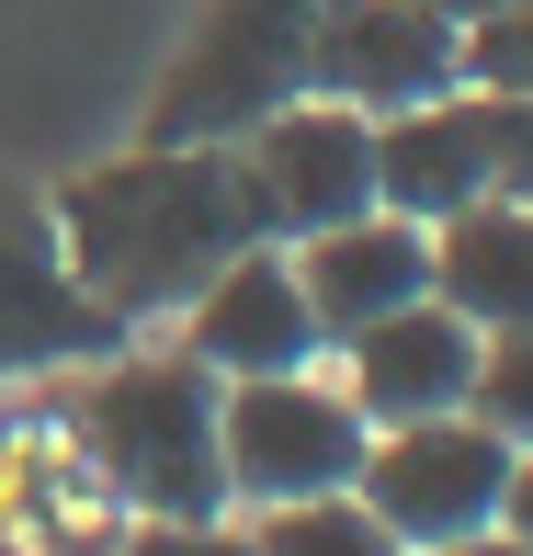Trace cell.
Wrapping results in <instances>:
<instances>
[{"mask_svg":"<svg viewBox=\"0 0 533 556\" xmlns=\"http://www.w3.org/2000/svg\"><path fill=\"white\" fill-rule=\"evenodd\" d=\"M307 91L352 114H409L466 91V23L420 12V0H318L307 35Z\"/></svg>","mask_w":533,"mask_h":556,"instance_id":"obj_8","label":"cell"},{"mask_svg":"<svg viewBox=\"0 0 533 556\" xmlns=\"http://www.w3.org/2000/svg\"><path fill=\"white\" fill-rule=\"evenodd\" d=\"M114 556H250V545H239V511H227V522H125Z\"/></svg>","mask_w":533,"mask_h":556,"instance_id":"obj_18","label":"cell"},{"mask_svg":"<svg viewBox=\"0 0 533 556\" xmlns=\"http://www.w3.org/2000/svg\"><path fill=\"white\" fill-rule=\"evenodd\" d=\"M295 285L318 307V341H352V330H375V318L431 295V227L364 205V216L318 227V239H295Z\"/></svg>","mask_w":533,"mask_h":556,"instance_id":"obj_13","label":"cell"},{"mask_svg":"<svg viewBox=\"0 0 533 556\" xmlns=\"http://www.w3.org/2000/svg\"><path fill=\"white\" fill-rule=\"evenodd\" d=\"M431 295L466 330H533V205L488 193V205L431 227Z\"/></svg>","mask_w":533,"mask_h":556,"instance_id":"obj_14","label":"cell"},{"mask_svg":"<svg viewBox=\"0 0 533 556\" xmlns=\"http://www.w3.org/2000/svg\"><path fill=\"white\" fill-rule=\"evenodd\" d=\"M58 432L80 443V466L114 489L125 522H227V454H216V375L182 341L91 352L46 387Z\"/></svg>","mask_w":533,"mask_h":556,"instance_id":"obj_2","label":"cell"},{"mask_svg":"<svg viewBox=\"0 0 533 556\" xmlns=\"http://www.w3.org/2000/svg\"><path fill=\"white\" fill-rule=\"evenodd\" d=\"M46 216H58V250H68V273H80V295L125 341L170 330V318L262 239L239 160H227V148H160V137H137L125 160H91L80 182H58Z\"/></svg>","mask_w":533,"mask_h":556,"instance_id":"obj_1","label":"cell"},{"mask_svg":"<svg viewBox=\"0 0 533 556\" xmlns=\"http://www.w3.org/2000/svg\"><path fill=\"white\" fill-rule=\"evenodd\" d=\"M499 522L533 545V454H511V489H499Z\"/></svg>","mask_w":533,"mask_h":556,"instance_id":"obj_20","label":"cell"},{"mask_svg":"<svg viewBox=\"0 0 533 556\" xmlns=\"http://www.w3.org/2000/svg\"><path fill=\"white\" fill-rule=\"evenodd\" d=\"M466 91H488V103L533 91V0H511V12H488V23H466Z\"/></svg>","mask_w":533,"mask_h":556,"instance_id":"obj_17","label":"cell"},{"mask_svg":"<svg viewBox=\"0 0 533 556\" xmlns=\"http://www.w3.org/2000/svg\"><path fill=\"white\" fill-rule=\"evenodd\" d=\"M227 160H239V182H250L262 239H284V250L375 205V114L318 103V91H295L284 114H262Z\"/></svg>","mask_w":533,"mask_h":556,"instance_id":"obj_6","label":"cell"},{"mask_svg":"<svg viewBox=\"0 0 533 556\" xmlns=\"http://www.w3.org/2000/svg\"><path fill=\"white\" fill-rule=\"evenodd\" d=\"M307 35H318V0H205L182 58L148 91V137L160 148H239L262 114H284L307 91Z\"/></svg>","mask_w":533,"mask_h":556,"instance_id":"obj_3","label":"cell"},{"mask_svg":"<svg viewBox=\"0 0 533 556\" xmlns=\"http://www.w3.org/2000/svg\"><path fill=\"white\" fill-rule=\"evenodd\" d=\"M114 534L125 511L58 432V409L35 397L23 420H0V556H114Z\"/></svg>","mask_w":533,"mask_h":556,"instance_id":"obj_12","label":"cell"},{"mask_svg":"<svg viewBox=\"0 0 533 556\" xmlns=\"http://www.w3.org/2000/svg\"><path fill=\"white\" fill-rule=\"evenodd\" d=\"M477 420H488L511 454H533V330H488V352H477Z\"/></svg>","mask_w":533,"mask_h":556,"instance_id":"obj_16","label":"cell"},{"mask_svg":"<svg viewBox=\"0 0 533 556\" xmlns=\"http://www.w3.org/2000/svg\"><path fill=\"white\" fill-rule=\"evenodd\" d=\"M364 409L341 397V375H250L216 387V454H227V511H284V500H329L364 477Z\"/></svg>","mask_w":533,"mask_h":556,"instance_id":"obj_4","label":"cell"},{"mask_svg":"<svg viewBox=\"0 0 533 556\" xmlns=\"http://www.w3.org/2000/svg\"><path fill=\"white\" fill-rule=\"evenodd\" d=\"M239 545H250V556H409L352 489H329V500H284V511H239Z\"/></svg>","mask_w":533,"mask_h":556,"instance_id":"obj_15","label":"cell"},{"mask_svg":"<svg viewBox=\"0 0 533 556\" xmlns=\"http://www.w3.org/2000/svg\"><path fill=\"white\" fill-rule=\"evenodd\" d=\"M499 489H511V443H499L477 409L375 432L364 443V477H352V500H364L409 556L454 545V534H488V522H499Z\"/></svg>","mask_w":533,"mask_h":556,"instance_id":"obj_5","label":"cell"},{"mask_svg":"<svg viewBox=\"0 0 533 556\" xmlns=\"http://www.w3.org/2000/svg\"><path fill=\"white\" fill-rule=\"evenodd\" d=\"M499 193V103L488 91H443V103H409V114H375V205L409 216V227H443L466 205Z\"/></svg>","mask_w":533,"mask_h":556,"instance_id":"obj_11","label":"cell"},{"mask_svg":"<svg viewBox=\"0 0 533 556\" xmlns=\"http://www.w3.org/2000/svg\"><path fill=\"white\" fill-rule=\"evenodd\" d=\"M477 352H488V330H466L443 295H420V307L329 341V375H341V397L364 409V432H397V420L466 409V397H477Z\"/></svg>","mask_w":533,"mask_h":556,"instance_id":"obj_10","label":"cell"},{"mask_svg":"<svg viewBox=\"0 0 533 556\" xmlns=\"http://www.w3.org/2000/svg\"><path fill=\"white\" fill-rule=\"evenodd\" d=\"M170 341H182L193 364L216 375V387H250V375H307V364H329L318 307H307V285H295V250H284V239H250L239 262H227L216 285L193 295L182 318H170Z\"/></svg>","mask_w":533,"mask_h":556,"instance_id":"obj_9","label":"cell"},{"mask_svg":"<svg viewBox=\"0 0 533 556\" xmlns=\"http://www.w3.org/2000/svg\"><path fill=\"white\" fill-rule=\"evenodd\" d=\"M499 193H511V205H533V91H511V103H499Z\"/></svg>","mask_w":533,"mask_h":556,"instance_id":"obj_19","label":"cell"},{"mask_svg":"<svg viewBox=\"0 0 533 556\" xmlns=\"http://www.w3.org/2000/svg\"><path fill=\"white\" fill-rule=\"evenodd\" d=\"M420 12H443V23H488V12H511V0H420Z\"/></svg>","mask_w":533,"mask_h":556,"instance_id":"obj_22","label":"cell"},{"mask_svg":"<svg viewBox=\"0 0 533 556\" xmlns=\"http://www.w3.org/2000/svg\"><path fill=\"white\" fill-rule=\"evenodd\" d=\"M431 556H533L511 522H488V534H454V545H431Z\"/></svg>","mask_w":533,"mask_h":556,"instance_id":"obj_21","label":"cell"},{"mask_svg":"<svg viewBox=\"0 0 533 556\" xmlns=\"http://www.w3.org/2000/svg\"><path fill=\"white\" fill-rule=\"evenodd\" d=\"M114 341L125 330L80 295L46 193H12V182H0V397L58 387L68 364H91V352H114Z\"/></svg>","mask_w":533,"mask_h":556,"instance_id":"obj_7","label":"cell"}]
</instances>
